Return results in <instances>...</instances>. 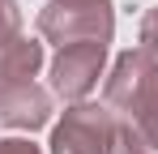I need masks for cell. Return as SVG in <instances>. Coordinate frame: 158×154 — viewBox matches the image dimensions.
Masks as SVG:
<instances>
[{
    "instance_id": "1",
    "label": "cell",
    "mask_w": 158,
    "mask_h": 154,
    "mask_svg": "<svg viewBox=\"0 0 158 154\" xmlns=\"http://www.w3.org/2000/svg\"><path fill=\"white\" fill-rule=\"evenodd\" d=\"M103 99L124 124H132V133L150 150H158V60L145 47H128L115 56Z\"/></svg>"
},
{
    "instance_id": "2",
    "label": "cell",
    "mask_w": 158,
    "mask_h": 154,
    "mask_svg": "<svg viewBox=\"0 0 158 154\" xmlns=\"http://www.w3.org/2000/svg\"><path fill=\"white\" fill-rule=\"evenodd\" d=\"M39 34L69 47V43H111L115 34V4L111 0H47L39 9Z\"/></svg>"
},
{
    "instance_id": "3",
    "label": "cell",
    "mask_w": 158,
    "mask_h": 154,
    "mask_svg": "<svg viewBox=\"0 0 158 154\" xmlns=\"http://www.w3.org/2000/svg\"><path fill=\"white\" fill-rule=\"evenodd\" d=\"M120 137V116L98 103H73L64 107L60 124L52 128V154H111Z\"/></svg>"
},
{
    "instance_id": "4",
    "label": "cell",
    "mask_w": 158,
    "mask_h": 154,
    "mask_svg": "<svg viewBox=\"0 0 158 154\" xmlns=\"http://www.w3.org/2000/svg\"><path fill=\"white\" fill-rule=\"evenodd\" d=\"M107 69V43H69L52 60V94L64 103H85Z\"/></svg>"
},
{
    "instance_id": "5",
    "label": "cell",
    "mask_w": 158,
    "mask_h": 154,
    "mask_svg": "<svg viewBox=\"0 0 158 154\" xmlns=\"http://www.w3.org/2000/svg\"><path fill=\"white\" fill-rule=\"evenodd\" d=\"M52 120V90H43L39 81H17V86H0V124L34 133Z\"/></svg>"
},
{
    "instance_id": "6",
    "label": "cell",
    "mask_w": 158,
    "mask_h": 154,
    "mask_svg": "<svg viewBox=\"0 0 158 154\" xmlns=\"http://www.w3.org/2000/svg\"><path fill=\"white\" fill-rule=\"evenodd\" d=\"M43 69V43L39 39H13L0 51V86H17V81H34Z\"/></svg>"
},
{
    "instance_id": "7",
    "label": "cell",
    "mask_w": 158,
    "mask_h": 154,
    "mask_svg": "<svg viewBox=\"0 0 158 154\" xmlns=\"http://www.w3.org/2000/svg\"><path fill=\"white\" fill-rule=\"evenodd\" d=\"M13 39H22V4L17 0H0V51Z\"/></svg>"
},
{
    "instance_id": "8",
    "label": "cell",
    "mask_w": 158,
    "mask_h": 154,
    "mask_svg": "<svg viewBox=\"0 0 158 154\" xmlns=\"http://www.w3.org/2000/svg\"><path fill=\"white\" fill-rule=\"evenodd\" d=\"M111 154H154V150H150V146L132 133V124H124V120H120V137H115Z\"/></svg>"
},
{
    "instance_id": "9",
    "label": "cell",
    "mask_w": 158,
    "mask_h": 154,
    "mask_svg": "<svg viewBox=\"0 0 158 154\" xmlns=\"http://www.w3.org/2000/svg\"><path fill=\"white\" fill-rule=\"evenodd\" d=\"M137 39H141V47H145V51L158 60V4L145 13V17H141V30H137Z\"/></svg>"
},
{
    "instance_id": "10",
    "label": "cell",
    "mask_w": 158,
    "mask_h": 154,
    "mask_svg": "<svg viewBox=\"0 0 158 154\" xmlns=\"http://www.w3.org/2000/svg\"><path fill=\"white\" fill-rule=\"evenodd\" d=\"M0 154H43L30 137H0Z\"/></svg>"
}]
</instances>
